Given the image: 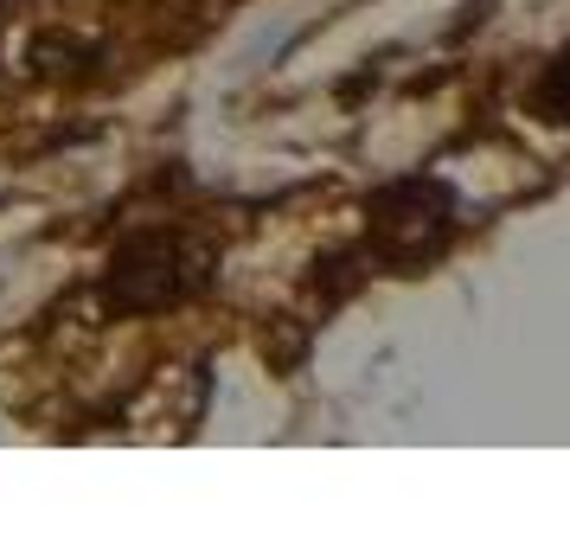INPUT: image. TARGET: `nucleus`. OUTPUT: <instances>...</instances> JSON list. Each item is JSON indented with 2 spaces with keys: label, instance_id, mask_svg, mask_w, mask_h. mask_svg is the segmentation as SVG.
Segmentation results:
<instances>
[{
  "label": "nucleus",
  "instance_id": "f257e3e1",
  "mask_svg": "<svg viewBox=\"0 0 570 551\" xmlns=\"http://www.w3.org/2000/svg\"><path fill=\"white\" fill-rule=\"evenodd\" d=\"M218 283V250L206 237L180 232V225H141L109 250L104 276H97V308L116 315H167L186 308Z\"/></svg>",
  "mask_w": 570,
  "mask_h": 551
},
{
  "label": "nucleus",
  "instance_id": "f03ea898",
  "mask_svg": "<svg viewBox=\"0 0 570 551\" xmlns=\"http://www.w3.org/2000/svg\"><path fill=\"white\" fill-rule=\"evenodd\" d=\"M462 237V193L442 174H397L365 193V263L391 276H423Z\"/></svg>",
  "mask_w": 570,
  "mask_h": 551
},
{
  "label": "nucleus",
  "instance_id": "7ed1b4c3",
  "mask_svg": "<svg viewBox=\"0 0 570 551\" xmlns=\"http://www.w3.org/2000/svg\"><path fill=\"white\" fill-rule=\"evenodd\" d=\"M532 109H539L551 129H570V46L539 71V83H532Z\"/></svg>",
  "mask_w": 570,
  "mask_h": 551
}]
</instances>
